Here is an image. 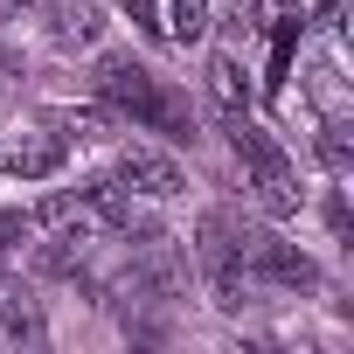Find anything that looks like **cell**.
<instances>
[{
  "mask_svg": "<svg viewBox=\"0 0 354 354\" xmlns=\"http://www.w3.org/2000/svg\"><path fill=\"white\" fill-rule=\"evenodd\" d=\"M97 97H104L111 111L139 118V125H160V132H174V139H188L181 104H174V97L153 84V70H146L139 56H104V63H97Z\"/></svg>",
  "mask_w": 354,
  "mask_h": 354,
  "instance_id": "obj_1",
  "label": "cell"
},
{
  "mask_svg": "<svg viewBox=\"0 0 354 354\" xmlns=\"http://www.w3.org/2000/svg\"><path fill=\"white\" fill-rule=\"evenodd\" d=\"M230 139H236V153L250 160V181H257V202H264V216H299V174H292V160L278 153V139H264L243 111L230 118Z\"/></svg>",
  "mask_w": 354,
  "mask_h": 354,
  "instance_id": "obj_2",
  "label": "cell"
},
{
  "mask_svg": "<svg viewBox=\"0 0 354 354\" xmlns=\"http://www.w3.org/2000/svg\"><path fill=\"white\" fill-rule=\"evenodd\" d=\"M202 271H209V285H216V306H243V292H250V271H243V230H236V216L230 209H209L202 216Z\"/></svg>",
  "mask_w": 354,
  "mask_h": 354,
  "instance_id": "obj_3",
  "label": "cell"
},
{
  "mask_svg": "<svg viewBox=\"0 0 354 354\" xmlns=\"http://www.w3.org/2000/svg\"><path fill=\"white\" fill-rule=\"evenodd\" d=\"M243 271L264 278V285H285V292H313L319 285L313 257L299 243H285V236H264V230H243Z\"/></svg>",
  "mask_w": 354,
  "mask_h": 354,
  "instance_id": "obj_4",
  "label": "cell"
},
{
  "mask_svg": "<svg viewBox=\"0 0 354 354\" xmlns=\"http://www.w3.org/2000/svg\"><path fill=\"white\" fill-rule=\"evenodd\" d=\"M28 223L49 230V236H63V243H91V236H104V216H97L91 188H77V195H70V188H63V195H42Z\"/></svg>",
  "mask_w": 354,
  "mask_h": 354,
  "instance_id": "obj_5",
  "label": "cell"
},
{
  "mask_svg": "<svg viewBox=\"0 0 354 354\" xmlns=\"http://www.w3.org/2000/svg\"><path fill=\"white\" fill-rule=\"evenodd\" d=\"M118 181H125L132 195H153V202H167V195L188 188L181 167H174L167 153H153V146H125V153H118Z\"/></svg>",
  "mask_w": 354,
  "mask_h": 354,
  "instance_id": "obj_6",
  "label": "cell"
},
{
  "mask_svg": "<svg viewBox=\"0 0 354 354\" xmlns=\"http://www.w3.org/2000/svg\"><path fill=\"white\" fill-rule=\"evenodd\" d=\"M63 160H70V139H63V132H21L8 153H0V167L21 174V181H49Z\"/></svg>",
  "mask_w": 354,
  "mask_h": 354,
  "instance_id": "obj_7",
  "label": "cell"
},
{
  "mask_svg": "<svg viewBox=\"0 0 354 354\" xmlns=\"http://www.w3.org/2000/svg\"><path fill=\"white\" fill-rule=\"evenodd\" d=\"M209 97H216V111H250V84H243V70H236V56H209Z\"/></svg>",
  "mask_w": 354,
  "mask_h": 354,
  "instance_id": "obj_8",
  "label": "cell"
},
{
  "mask_svg": "<svg viewBox=\"0 0 354 354\" xmlns=\"http://www.w3.org/2000/svg\"><path fill=\"white\" fill-rule=\"evenodd\" d=\"M97 8H91V0H70V8H56V21H49V35L63 42V49H84V42H97Z\"/></svg>",
  "mask_w": 354,
  "mask_h": 354,
  "instance_id": "obj_9",
  "label": "cell"
},
{
  "mask_svg": "<svg viewBox=\"0 0 354 354\" xmlns=\"http://www.w3.org/2000/svg\"><path fill=\"white\" fill-rule=\"evenodd\" d=\"M160 35L202 42V35H209V0H167V8H160Z\"/></svg>",
  "mask_w": 354,
  "mask_h": 354,
  "instance_id": "obj_10",
  "label": "cell"
},
{
  "mask_svg": "<svg viewBox=\"0 0 354 354\" xmlns=\"http://www.w3.org/2000/svg\"><path fill=\"white\" fill-rule=\"evenodd\" d=\"M313 146H319V167L326 174H354V132H347V118H326Z\"/></svg>",
  "mask_w": 354,
  "mask_h": 354,
  "instance_id": "obj_11",
  "label": "cell"
},
{
  "mask_svg": "<svg viewBox=\"0 0 354 354\" xmlns=\"http://www.w3.org/2000/svg\"><path fill=\"white\" fill-rule=\"evenodd\" d=\"M56 125H63V139H70V132H77V139H104V125H111V118H104V111H63Z\"/></svg>",
  "mask_w": 354,
  "mask_h": 354,
  "instance_id": "obj_12",
  "label": "cell"
},
{
  "mask_svg": "<svg viewBox=\"0 0 354 354\" xmlns=\"http://www.w3.org/2000/svg\"><path fill=\"white\" fill-rule=\"evenodd\" d=\"M299 15V0H250V21L257 28H271V21H292Z\"/></svg>",
  "mask_w": 354,
  "mask_h": 354,
  "instance_id": "obj_13",
  "label": "cell"
},
{
  "mask_svg": "<svg viewBox=\"0 0 354 354\" xmlns=\"http://www.w3.org/2000/svg\"><path fill=\"white\" fill-rule=\"evenodd\" d=\"M28 230H35L28 216H15V209H0V250H15V243H21Z\"/></svg>",
  "mask_w": 354,
  "mask_h": 354,
  "instance_id": "obj_14",
  "label": "cell"
},
{
  "mask_svg": "<svg viewBox=\"0 0 354 354\" xmlns=\"http://www.w3.org/2000/svg\"><path fill=\"white\" fill-rule=\"evenodd\" d=\"M8 8H35V0H8Z\"/></svg>",
  "mask_w": 354,
  "mask_h": 354,
  "instance_id": "obj_15",
  "label": "cell"
}]
</instances>
